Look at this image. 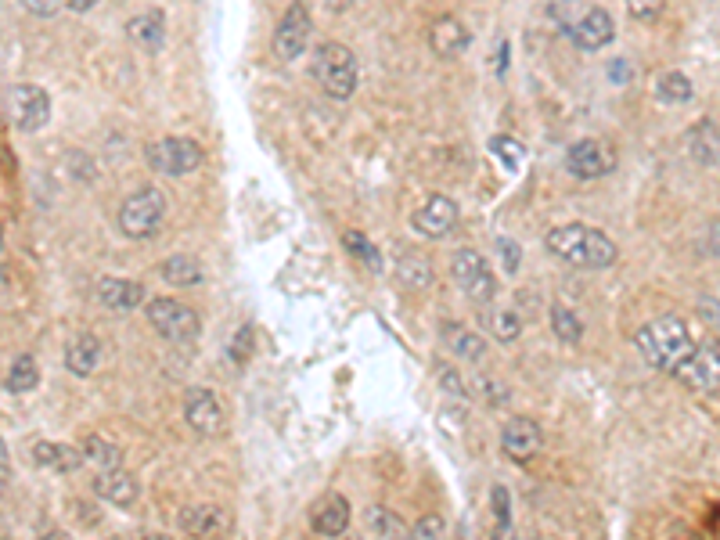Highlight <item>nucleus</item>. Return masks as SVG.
Masks as SVG:
<instances>
[{
	"label": "nucleus",
	"mask_w": 720,
	"mask_h": 540,
	"mask_svg": "<svg viewBox=\"0 0 720 540\" xmlns=\"http://www.w3.org/2000/svg\"><path fill=\"white\" fill-rule=\"evenodd\" d=\"M566 36L580 51H602V47L612 44V36H616V22H612V15L605 8H591V4H587V8L580 11V18L566 29Z\"/></svg>",
	"instance_id": "f8f14e48"
},
{
	"label": "nucleus",
	"mask_w": 720,
	"mask_h": 540,
	"mask_svg": "<svg viewBox=\"0 0 720 540\" xmlns=\"http://www.w3.org/2000/svg\"><path fill=\"white\" fill-rule=\"evenodd\" d=\"M33 461L51 468V472H76L83 465V450L72 447V443H36Z\"/></svg>",
	"instance_id": "5701e85b"
},
{
	"label": "nucleus",
	"mask_w": 720,
	"mask_h": 540,
	"mask_svg": "<svg viewBox=\"0 0 720 540\" xmlns=\"http://www.w3.org/2000/svg\"><path fill=\"white\" fill-rule=\"evenodd\" d=\"M342 242H346V249H350L353 256H357V260H364V263H368V267L375 270V274H378V270H382V256H378V252H375V245H371L368 238H364V234H357V231H346V234H342Z\"/></svg>",
	"instance_id": "72a5a7b5"
},
{
	"label": "nucleus",
	"mask_w": 720,
	"mask_h": 540,
	"mask_svg": "<svg viewBox=\"0 0 720 540\" xmlns=\"http://www.w3.org/2000/svg\"><path fill=\"white\" fill-rule=\"evenodd\" d=\"M11 479V458H8V443H4V436H0V486Z\"/></svg>",
	"instance_id": "c03bdc74"
},
{
	"label": "nucleus",
	"mask_w": 720,
	"mask_h": 540,
	"mask_svg": "<svg viewBox=\"0 0 720 540\" xmlns=\"http://www.w3.org/2000/svg\"><path fill=\"white\" fill-rule=\"evenodd\" d=\"M368 522L378 537H411V526H407L396 512H389V508H371Z\"/></svg>",
	"instance_id": "7c9ffc66"
},
{
	"label": "nucleus",
	"mask_w": 720,
	"mask_h": 540,
	"mask_svg": "<svg viewBox=\"0 0 720 540\" xmlns=\"http://www.w3.org/2000/svg\"><path fill=\"white\" fill-rule=\"evenodd\" d=\"M180 530L191 533V537H224V533H231V515L216 504H195L180 515Z\"/></svg>",
	"instance_id": "f3484780"
},
{
	"label": "nucleus",
	"mask_w": 720,
	"mask_h": 540,
	"mask_svg": "<svg viewBox=\"0 0 720 540\" xmlns=\"http://www.w3.org/2000/svg\"><path fill=\"white\" fill-rule=\"evenodd\" d=\"M159 274L177 288L202 285V278H206V270H202V263H198L195 256H170V260L162 263Z\"/></svg>",
	"instance_id": "a878e982"
},
{
	"label": "nucleus",
	"mask_w": 720,
	"mask_h": 540,
	"mask_svg": "<svg viewBox=\"0 0 720 540\" xmlns=\"http://www.w3.org/2000/svg\"><path fill=\"white\" fill-rule=\"evenodd\" d=\"M80 450H83V461L94 465L98 472H108V468L123 465V450H119L112 440H105V436H87Z\"/></svg>",
	"instance_id": "cd10ccee"
},
{
	"label": "nucleus",
	"mask_w": 720,
	"mask_h": 540,
	"mask_svg": "<svg viewBox=\"0 0 720 540\" xmlns=\"http://www.w3.org/2000/svg\"><path fill=\"white\" fill-rule=\"evenodd\" d=\"M94 494L101 501L116 504V508H130L137 501V479L123 468H108V472H98L94 479Z\"/></svg>",
	"instance_id": "6ab92c4d"
},
{
	"label": "nucleus",
	"mask_w": 720,
	"mask_h": 540,
	"mask_svg": "<svg viewBox=\"0 0 720 540\" xmlns=\"http://www.w3.org/2000/svg\"><path fill=\"white\" fill-rule=\"evenodd\" d=\"M94 4H98V0H69V8H72V11H90V8H94Z\"/></svg>",
	"instance_id": "de8ad7c7"
},
{
	"label": "nucleus",
	"mask_w": 720,
	"mask_h": 540,
	"mask_svg": "<svg viewBox=\"0 0 720 540\" xmlns=\"http://www.w3.org/2000/svg\"><path fill=\"white\" fill-rule=\"evenodd\" d=\"M98 364H101L98 335H90V332L72 335L69 346H65V368H69L72 375L87 378V375H94V371H98Z\"/></svg>",
	"instance_id": "aec40b11"
},
{
	"label": "nucleus",
	"mask_w": 720,
	"mask_h": 540,
	"mask_svg": "<svg viewBox=\"0 0 720 540\" xmlns=\"http://www.w3.org/2000/svg\"><path fill=\"white\" fill-rule=\"evenodd\" d=\"M566 170L576 180H598L616 170V152L605 141H576L566 152Z\"/></svg>",
	"instance_id": "9b49d317"
},
{
	"label": "nucleus",
	"mask_w": 720,
	"mask_h": 540,
	"mask_svg": "<svg viewBox=\"0 0 720 540\" xmlns=\"http://www.w3.org/2000/svg\"><path fill=\"white\" fill-rule=\"evenodd\" d=\"M126 36H130L141 51H159V47L166 44V15H162V11H144V15L130 18Z\"/></svg>",
	"instance_id": "4be33fe9"
},
{
	"label": "nucleus",
	"mask_w": 720,
	"mask_h": 540,
	"mask_svg": "<svg viewBox=\"0 0 720 540\" xmlns=\"http://www.w3.org/2000/svg\"><path fill=\"white\" fill-rule=\"evenodd\" d=\"M4 386H8V393H33V389L40 386V368H36V360L29 357V353H18V357L11 360Z\"/></svg>",
	"instance_id": "c85d7f7f"
},
{
	"label": "nucleus",
	"mask_w": 720,
	"mask_h": 540,
	"mask_svg": "<svg viewBox=\"0 0 720 540\" xmlns=\"http://www.w3.org/2000/svg\"><path fill=\"white\" fill-rule=\"evenodd\" d=\"M692 159L699 162V166H717L720 159V144H717V123L713 119H702V123H695L692 130Z\"/></svg>",
	"instance_id": "bb28decb"
},
{
	"label": "nucleus",
	"mask_w": 720,
	"mask_h": 540,
	"mask_svg": "<svg viewBox=\"0 0 720 540\" xmlns=\"http://www.w3.org/2000/svg\"><path fill=\"white\" fill-rule=\"evenodd\" d=\"M551 256L573 263V267H587V270H605L616 263L620 249L612 242L609 234L598 231V227H584V224H562L551 227L548 238H544Z\"/></svg>",
	"instance_id": "f257e3e1"
},
{
	"label": "nucleus",
	"mask_w": 720,
	"mask_h": 540,
	"mask_svg": "<svg viewBox=\"0 0 720 540\" xmlns=\"http://www.w3.org/2000/svg\"><path fill=\"white\" fill-rule=\"evenodd\" d=\"M324 4H328V8H332V11H342V8H350L353 0H324Z\"/></svg>",
	"instance_id": "8fccbe9b"
},
{
	"label": "nucleus",
	"mask_w": 720,
	"mask_h": 540,
	"mask_svg": "<svg viewBox=\"0 0 720 540\" xmlns=\"http://www.w3.org/2000/svg\"><path fill=\"white\" fill-rule=\"evenodd\" d=\"M227 353H231L234 364H245L252 353V332L249 328H238V332L231 335V346H227Z\"/></svg>",
	"instance_id": "58836bf2"
},
{
	"label": "nucleus",
	"mask_w": 720,
	"mask_h": 540,
	"mask_svg": "<svg viewBox=\"0 0 720 540\" xmlns=\"http://www.w3.org/2000/svg\"><path fill=\"white\" fill-rule=\"evenodd\" d=\"M490 501H494L497 533H508V526H512V497H508V490H504V486H494V490H490Z\"/></svg>",
	"instance_id": "e433bc0d"
},
{
	"label": "nucleus",
	"mask_w": 720,
	"mask_h": 540,
	"mask_svg": "<svg viewBox=\"0 0 720 540\" xmlns=\"http://www.w3.org/2000/svg\"><path fill=\"white\" fill-rule=\"evenodd\" d=\"M11 116L22 134H36L44 130L47 119H51V98H47L44 87H33V83H18L11 90Z\"/></svg>",
	"instance_id": "9d476101"
},
{
	"label": "nucleus",
	"mask_w": 720,
	"mask_h": 540,
	"mask_svg": "<svg viewBox=\"0 0 720 540\" xmlns=\"http://www.w3.org/2000/svg\"><path fill=\"white\" fill-rule=\"evenodd\" d=\"M306 44H310V11L303 4H292L281 18V26L274 29V54L281 62H296Z\"/></svg>",
	"instance_id": "ddd939ff"
},
{
	"label": "nucleus",
	"mask_w": 720,
	"mask_h": 540,
	"mask_svg": "<svg viewBox=\"0 0 720 540\" xmlns=\"http://www.w3.org/2000/svg\"><path fill=\"white\" fill-rule=\"evenodd\" d=\"M504 69H508V40H501V44H497V72L504 76Z\"/></svg>",
	"instance_id": "a18cd8bd"
},
{
	"label": "nucleus",
	"mask_w": 720,
	"mask_h": 540,
	"mask_svg": "<svg viewBox=\"0 0 720 540\" xmlns=\"http://www.w3.org/2000/svg\"><path fill=\"white\" fill-rule=\"evenodd\" d=\"M692 94H695V87H692V80H688L684 72L666 69V72H659V76H656V98L663 101V105H688V101H692Z\"/></svg>",
	"instance_id": "393cba45"
},
{
	"label": "nucleus",
	"mask_w": 720,
	"mask_h": 540,
	"mask_svg": "<svg viewBox=\"0 0 720 540\" xmlns=\"http://www.w3.org/2000/svg\"><path fill=\"white\" fill-rule=\"evenodd\" d=\"M584 8H587L584 0H548V15L555 18V26L562 29V33H566V29L573 26Z\"/></svg>",
	"instance_id": "f704fd0d"
},
{
	"label": "nucleus",
	"mask_w": 720,
	"mask_h": 540,
	"mask_svg": "<svg viewBox=\"0 0 720 540\" xmlns=\"http://www.w3.org/2000/svg\"><path fill=\"white\" fill-rule=\"evenodd\" d=\"M609 80L612 83H630V62H612L609 65Z\"/></svg>",
	"instance_id": "37998d69"
},
{
	"label": "nucleus",
	"mask_w": 720,
	"mask_h": 540,
	"mask_svg": "<svg viewBox=\"0 0 720 540\" xmlns=\"http://www.w3.org/2000/svg\"><path fill=\"white\" fill-rule=\"evenodd\" d=\"M310 526L321 537H339L350 526V501L342 494H321L310 504Z\"/></svg>",
	"instance_id": "dca6fc26"
},
{
	"label": "nucleus",
	"mask_w": 720,
	"mask_h": 540,
	"mask_svg": "<svg viewBox=\"0 0 720 540\" xmlns=\"http://www.w3.org/2000/svg\"><path fill=\"white\" fill-rule=\"evenodd\" d=\"M162 216H166V198L159 188H137L130 198H123L119 206V231L126 238H152L162 227Z\"/></svg>",
	"instance_id": "20e7f679"
},
{
	"label": "nucleus",
	"mask_w": 720,
	"mask_h": 540,
	"mask_svg": "<svg viewBox=\"0 0 720 540\" xmlns=\"http://www.w3.org/2000/svg\"><path fill=\"white\" fill-rule=\"evenodd\" d=\"M486 324H490V335H494V339H501V342H515L522 335L519 314H515V310H504V306L486 317Z\"/></svg>",
	"instance_id": "2f4dec72"
},
{
	"label": "nucleus",
	"mask_w": 720,
	"mask_h": 540,
	"mask_svg": "<svg viewBox=\"0 0 720 540\" xmlns=\"http://www.w3.org/2000/svg\"><path fill=\"white\" fill-rule=\"evenodd\" d=\"M396 278H404L407 288H425L432 281V267H429V260L404 256V260H400V267H396Z\"/></svg>",
	"instance_id": "473e14b6"
},
{
	"label": "nucleus",
	"mask_w": 720,
	"mask_h": 540,
	"mask_svg": "<svg viewBox=\"0 0 720 540\" xmlns=\"http://www.w3.org/2000/svg\"><path fill=\"white\" fill-rule=\"evenodd\" d=\"M458 220H461L458 202H454V198H447V195L425 198V206L414 209V216H411L414 231L425 234V238H447V234L458 227Z\"/></svg>",
	"instance_id": "4468645a"
},
{
	"label": "nucleus",
	"mask_w": 720,
	"mask_h": 540,
	"mask_svg": "<svg viewBox=\"0 0 720 540\" xmlns=\"http://www.w3.org/2000/svg\"><path fill=\"white\" fill-rule=\"evenodd\" d=\"M443 342H447L450 350L458 353L461 360H483L486 357V339L479 332H472L468 324H458V321L443 324Z\"/></svg>",
	"instance_id": "b1692460"
},
{
	"label": "nucleus",
	"mask_w": 720,
	"mask_h": 540,
	"mask_svg": "<svg viewBox=\"0 0 720 540\" xmlns=\"http://www.w3.org/2000/svg\"><path fill=\"white\" fill-rule=\"evenodd\" d=\"M144 159L155 173H166V177H184V173L198 170L206 152L202 144L191 141V137H162V141H152L144 148Z\"/></svg>",
	"instance_id": "423d86ee"
},
{
	"label": "nucleus",
	"mask_w": 720,
	"mask_h": 540,
	"mask_svg": "<svg viewBox=\"0 0 720 540\" xmlns=\"http://www.w3.org/2000/svg\"><path fill=\"white\" fill-rule=\"evenodd\" d=\"M468 44H472V36H468V29L454 15H440L429 26V47L440 58H458Z\"/></svg>",
	"instance_id": "a211bd4d"
},
{
	"label": "nucleus",
	"mask_w": 720,
	"mask_h": 540,
	"mask_svg": "<svg viewBox=\"0 0 720 540\" xmlns=\"http://www.w3.org/2000/svg\"><path fill=\"white\" fill-rule=\"evenodd\" d=\"M144 314H148L155 332L170 342H195L198 335H202V317H198L188 303H180V299L159 296L144 306Z\"/></svg>",
	"instance_id": "39448f33"
},
{
	"label": "nucleus",
	"mask_w": 720,
	"mask_h": 540,
	"mask_svg": "<svg viewBox=\"0 0 720 540\" xmlns=\"http://www.w3.org/2000/svg\"><path fill=\"white\" fill-rule=\"evenodd\" d=\"M26 4H29V8H33V11H54L51 0H26Z\"/></svg>",
	"instance_id": "09e8293b"
},
{
	"label": "nucleus",
	"mask_w": 720,
	"mask_h": 540,
	"mask_svg": "<svg viewBox=\"0 0 720 540\" xmlns=\"http://www.w3.org/2000/svg\"><path fill=\"white\" fill-rule=\"evenodd\" d=\"M666 0H627V11L630 18H638V22H656L663 15Z\"/></svg>",
	"instance_id": "4c0bfd02"
},
{
	"label": "nucleus",
	"mask_w": 720,
	"mask_h": 540,
	"mask_svg": "<svg viewBox=\"0 0 720 540\" xmlns=\"http://www.w3.org/2000/svg\"><path fill=\"white\" fill-rule=\"evenodd\" d=\"M450 278L458 281V288L465 292L472 303H490L497 292V278L490 263H486L483 252L476 249H458L454 252V263H450Z\"/></svg>",
	"instance_id": "0eeeda50"
},
{
	"label": "nucleus",
	"mask_w": 720,
	"mask_h": 540,
	"mask_svg": "<svg viewBox=\"0 0 720 540\" xmlns=\"http://www.w3.org/2000/svg\"><path fill=\"white\" fill-rule=\"evenodd\" d=\"M476 389H483V396L490 400V404H508V386H501V382H494V378H479Z\"/></svg>",
	"instance_id": "a19ab883"
},
{
	"label": "nucleus",
	"mask_w": 720,
	"mask_h": 540,
	"mask_svg": "<svg viewBox=\"0 0 720 540\" xmlns=\"http://www.w3.org/2000/svg\"><path fill=\"white\" fill-rule=\"evenodd\" d=\"M551 328H555V335L562 342H569V346H576V342L584 339V324H580V317L569 310V306L555 303L551 306Z\"/></svg>",
	"instance_id": "c756f323"
},
{
	"label": "nucleus",
	"mask_w": 720,
	"mask_h": 540,
	"mask_svg": "<svg viewBox=\"0 0 720 540\" xmlns=\"http://www.w3.org/2000/svg\"><path fill=\"white\" fill-rule=\"evenodd\" d=\"M490 152H494L497 159L508 162L512 170H519L522 159H526V148H522L519 141H512V137H494V141H490Z\"/></svg>",
	"instance_id": "c9c22d12"
},
{
	"label": "nucleus",
	"mask_w": 720,
	"mask_h": 540,
	"mask_svg": "<svg viewBox=\"0 0 720 540\" xmlns=\"http://www.w3.org/2000/svg\"><path fill=\"white\" fill-rule=\"evenodd\" d=\"M497 249H501L504 270H508V274H515V270H519V245H515L512 238H501V242H497Z\"/></svg>",
	"instance_id": "79ce46f5"
},
{
	"label": "nucleus",
	"mask_w": 720,
	"mask_h": 540,
	"mask_svg": "<svg viewBox=\"0 0 720 540\" xmlns=\"http://www.w3.org/2000/svg\"><path fill=\"white\" fill-rule=\"evenodd\" d=\"M184 422H188L198 436L213 440V436H220V432L227 429V411H224V404L216 400L213 389L191 386L188 396H184Z\"/></svg>",
	"instance_id": "1a4fd4ad"
},
{
	"label": "nucleus",
	"mask_w": 720,
	"mask_h": 540,
	"mask_svg": "<svg viewBox=\"0 0 720 540\" xmlns=\"http://www.w3.org/2000/svg\"><path fill=\"white\" fill-rule=\"evenodd\" d=\"M310 72H314V80L321 83L324 94L335 101L353 98V90H357L360 69H357V58H353V51L346 44L328 40V44L317 47L314 62H310Z\"/></svg>",
	"instance_id": "7ed1b4c3"
},
{
	"label": "nucleus",
	"mask_w": 720,
	"mask_h": 540,
	"mask_svg": "<svg viewBox=\"0 0 720 540\" xmlns=\"http://www.w3.org/2000/svg\"><path fill=\"white\" fill-rule=\"evenodd\" d=\"M98 299L112 314H130V310H137L144 303V288L126 278H105L98 285Z\"/></svg>",
	"instance_id": "412c9836"
},
{
	"label": "nucleus",
	"mask_w": 720,
	"mask_h": 540,
	"mask_svg": "<svg viewBox=\"0 0 720 540\" xmlns=\"http://www.w3.org/2000/svg\"><path fill=\"white\" fill-rule=\"evenodd\" d=\"M501 447L512 461H530V458H537L540 447H544V432H540V425L533 422V418L519 414L512 422H504Z\"/></svg>",
	"instance_id": "2eb2a0df"
},
{
	"label": "nucleus",
	"mask_w": 720,
	"mask_h": 540,
	"mask_svg": "<svg viewBox=\"0 0 720 540\" xmlns=\"http://www.w3.org/2000/svg\"><path fill=\"white\" fill-rule=\"evenodd\" d=\"M692 346H695L692 332H688L684 317H677V314L659 317V321L645 324L638 332L641 357H645L656 371H670V375H674L677 364L692 353Z\"/></svg>",
	"instance_id": "f03ea898"
},
{
	"label": "nucleus",
	"mask_w": 720,
	"mask_h": 540,
	"mask_svg": "<svg viewBox=\"0 0 720 540\" xmlns=\"http://www.w3.org/2000/svg\"><path fill=\"white\" fill-rule=\"evenodd\" d=\"M443 386H450L454 389V393H465V389H461V378H458V371H443Z\"/></svg>",
	"instance_id": "49530a36"
},
{
	"label": "nucleus",
	"mask_w": 720,
	"mask_h": 540,
	"mask_svg": "<svg viewBox=\"0 0 720 540\" xmlns=\"http://www.w3.org/2000/svg\"><path fill=\"white\" fill-rule=\"evenodd\" d=\"M414 537H447V522L440 519V515H425V519H418V526H411Z\"/></svg>",
	"instance_id": "ea45409f"
},
{
	"label": "nucleus",
	"mask_w": 720,
	"mask_h": 540,
	"mask_svg": "<svg viewBox=\"0 0 720 540\" xmlns=\"http://www.w3.org/2000/svg\"><path fill=\"white\" fill-rule=\"evenodd\" d=\"M674 375L684 389H692L699 396H713L720 389V346L717 342L692 346V353L677 364Z\"/></svg>",
	"instance_id": "6e6552de"
}]
</instances>
